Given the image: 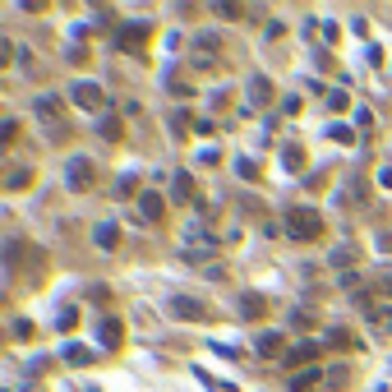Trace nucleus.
Here are the masks:
<instances>
[{
    "label": "nucleus",
    "mask_w": 392,
    "mask_h": 392,
    "mask_svg": "<svg viewBox=\"0 0 392 392\" xmlns=\"http://www.w3.org/2000/svg\"><path fill=\"white\" fill-rule=\"evenodd\" d=\"M287 236L296 245L300 240H318V236H323V217H318L314 208H291L287 212Z\"/></svg>",
    "instance_id": "nucleus-1"
},
{
    "label": "nucleus",
    "mask_w": 392,
    "mask_h": 392,
    "mask_svg": "<svg viewBox=\"0 0 392 392\" xmlns=\"http://www.w3.org/2000/svg\"><path fill=\"white\" fill-rule=\"evenodd\" d=\"M171 314L185 318V323H208L212 309L203 300H194V296H171Z\"/></svg>",
    "instance_id": "nucleus-2"
},
{
    "label": "nucleus",
    "mask_w": 392,
    "mask_h": 392,
    "mask_svg": "<svg viewBox=\"0 0 392 392\" xmlns=\"http://www.w3.org/2000/svg\"><path fill=\"white\" fill-rule=\"evenodd\" d=\"M37 116L46 121L51 138H65V106H61V97H37Z\"/></svg>",
    "instance_id": "nucleus-3"
},
{
    "label": "nucleus",
    "mask_w": 392,
    "mask_h": 392,
    "mask_svg": "<svg viewBox=\"0 0 392 392\" xmlns=\"http://www.w3.org/2000/svg\"><path fill=\"white\" fill-rule=\"evenodd\" d=\"M148 37H152V23H125V28L116 32V46H121V51H143Z\"/></svg>",
    "instance_id": "nucleus-4"
},
{
    "label": "nucleus",
    "mask_w": 392,
    "mask_h": 392,
    "mask_svg": "<svg viewBox=\"0 0 392 392\" xmlns=\"http://www.w3.org/2000/svg\"><path fill=\"white\" fill-rule=\"evenodd\" d=\"M65 180H70V189H92V162L88 157H70L65 162Z\"/></svg>",
    "instance_id": "nucleus-5"
},
{
    "label": "nucleus",
    "mask_w": 392,
    "mask_h": 392,
    "mask_svg": "<svg viewBox=\"0 0 392 392\" xmlns=\"http://www.w3.org/2000/svg\"><path fill=\"white\" fill-rule=\"evenodd\" d=\"M70 97H74V106H83V111H102V88H97V83H74Z\"/></svg>",
    "instance_id": "nucleus-6"
},
{
    "label": "nucleus",
    "mask_w": 392,
    "mask_h": 392,
    "mask_svg": "<svg viewBox=\"0 0 392 392\" xmlns=\"http://www.w3.org/2000/svg\"><path fill=\"white\" fill-rule=\"evenodd\" d=\"M162 212H166L162 194H152V189H143V194H138V217H143V222H162Z\"/></svg>",
    "instance_id": "nucleus-7"
},
{
    "label": "nucleus",
    "mask_w": 392,
    "mask_h": 392,
    "mask_svg": "<svg viewBox=\"0 0 392 392\" xmlns=\"http://www.w3.org/2000/svg\"><path fill=\"white\" fill-rule=\"evenodd\" d=\"M258 355H263V360H272V355H282V351H287V337H282V332H258Z\"/></svg>",
    "instance_id": "nucleus-8"
},
{
    "label": "nucleus",
    "mask_w": 392,
    "mask_h": 392,
    "mask_svg": "<svg viewBox=\"0 0 392 392\" xmlns=\"http://www.w3.org/2000/svg\"><path fill=\"white\" fill-rule=\"evenodd\" d=\"M92 240H97V249H116V240H121V231H116V222H97V231H92Z\"/></svg>",
    "instance_id": "nucleus-9"
},
{
    "label": "nucleus",
    "mask_w": 392,
    "mask_h": 392,
    "mask_svg": "<svg viewBox=\"0 0 392 392\" xmlns=\"http://www.w3.org/2000/svg\"><path fill=\"white\" fill-rule=\"evenodd\" d=\"M318 378H323L318 369H300V374L291 378V392H314V388H318Z\"/></svg>",
    "instance_id": "nucleus-10"
},
{
    "label": "nucleus",
    "mask_w": 392,
    "mask_h": 392,
    "mask_svg": "<svg viewBox=\"0 0 392 392\" xmlns=\"http://www.w3.org/2000/svg\"><path fill=\"white\" fill-rule=\"evenodd\" d=\"M61 355H65V364H92V351H88V347H79V342H70Z\"/></svg>",
    "instance_id": "nucleus-11"
},
{
    "label": "nucleus",
    "mask_w": 392,
    "mask_h": 392,
    "mask_svg": "<svg viewBox=\"0 0 392 392\" xmlns=\"http://www.w3.org/2000/svg\"><path fill=\"white\" fill-rule=\"evenodd\" d=\"M314 355H318V347H314V342H300L296 351H287V360H291V364H309Z\"/></svg>",
    "instance_id": "nucleus-12"
},
{
    "label": "nucleus",
    "mask_w": 392,
    "mask_h": 392,
    "mask_svg": "<svg viewBox=\"0 0 392 392\" xmlns=\"http://www.w3.org/2000/svg\"><path fill=\"white\" fill-rule=\"evenodd\" d=\"M102 342L106 347H121V323L116 318H102Z\"/></svg>",
    "instance_id": "nucleus-13"
},
{
    "label": "nucleus",
    "mask_w": 392,
    "mask_h": 392,
    "mask_svg": "<svg viewBox=\"0 0 392 392\" xmlns=\"http://www.w3.org/2000/svg\"><path fill=\"white\" fill-rule=\"evenodd\" d=\"M240 314L245 318H263V300H258V296H240Z\"/></svg>",
    "instance_id": "nucleus-14"
},
{
    "label": "nucleus",
    "mask_w": 392,
    "mask_h": 392,
    "mask_svg": "<svg viewBox=\"0 0 392 392\" xmlns=\"http://www.w3.org/2000/svg\"><path fill=\"white\" fill-rule=\"evenodd\" d=\"M28 180H32V176H28V166H14L5 185H10V189H28Z\"/></svg>",
    "instance_id": "nucleus-15"
},
{
    "label": "nucleus",
    "mask_w": 392,
    "mask_h": 392,
    "mask_svg": "<svg viewBox=\"0 0 392 392\" xmlns=\"http://www.w3.org/2000/svg\"><path fill=\"white\" fill-rule=\"evenodd\" d=\"M102 138H106V143L121 138V121H116V116H106V121H102Z\"/></svg>",
    "instance_id": "nucleus-16"
},
{
    "label": "nucleus",
    "mask_w": 392,
    "mask_h": 392,
    "mask_svg": "<svg viewBox=\"0 0 392 392\" xmlns=\"http://www.w3.org/2000/svg\"><path fill=\"white\" fill-rule=\"evenodd\" d=\"M249 92H254V102H268V97H272V83H268V79H254Z\"/></svg>",
    "instance_id": "nucleus-17"
},
{
    "label": "nucleus",
    "mask_w": 392,
    "mask_h": 392,
    "mask_svg": "<svg viewBox=\"0 0 392 392\" xmlns=\"http://www.w3.org/2000/svg\"><path fill=\"white\" fill-rule=\"evenodd\" d=\"M328 134L337 138V143H355V130H351V125H332Z\"/></svg>",
    "instance_id": "nucleus-18"
},
{
    "label": "nucleus",
    "mask_w": 392,
    "mask_h": 392,
    "mask_svg": "<svg viewBox=\"0 0 392 392\" xmlns=\"http://www.w3.org/2000/svg\"><path fill=\"white\" fill-rule=\"evenodd\" d=\"M19 138V121H5L0 125V143H5V148H10V143H14Z\"/></svg>",
    "instance_id": "nucleus-19"
},
{
    "label": "nucleus",
    "mask_w": 392,
    "mask_h": 392,
    "mask_svg": "<svg viewBox=\"0 0 392 392\" xmlns=\"http://www.w3.org/2000/svg\"><path fill=\"white\" fill-rule=\"evenodd\" d=\"M328 106H332V111H347V106H351V97H347L342 88H332V92H328Z\"/></svg>",
    "instance_id": "nucleus-20"
},
{
    "label": "nucleus",
    "mask_w": 392,
    "mask_h": 392,
    "mask_svg": "<svg viewBox=\"0 0 392 392\" xmlns=\"http://www.w3.org/2000/svg\"><path fill=\"white\" fill-rule=\"evenodd\" d=\"M282 162H287V166H291V171H296V166H300V162H305V152H300V148H296V143H291V148H282Z\"/></svg>",
    "instance_id": "nucleus-21"
},
{
    "label": "nucleus",
    "mask_w": 392,
    "mask_h": 392,
    "mask_svg": "<svg viewBox=\"0 0 392 392\" xmlns=\"http://www.w3.org/2000/svg\"><path fill=\"white\" fill-rule=\"evenodd\" d=\"M171 130L185 134V130H189V111H171Z\"/></svg>",
    "instance_id": "nucleus-22"
},
{
    "label": "nucleus",
    "mask_w": 392,
    "mask_h": 392,
    "mask_svg": "<svg viewBox=\"0 0 392 392\" xmlns=\"http://www.w3.org/2000/svg\"><path fill=\"white\" fill-rule=\"evenodd\" d=\"M332 263H337V268H351V263H355V249H351V245H347V249H337Z\"/></svg>",
    "instance_id": "nucleus-23"
},
{
    "label": "nucleus",
    "mask_w": 392,
    "mask_h": 392,
    "mask_svg": "<svg viewBox=\"0 0 392 392\" xmlns=\"http://www.w3.org/2000/svg\"><path fill=\"white\" fill-rule=\"evenodd\" d=\"M176 194H180V198H189V194H194V180H189L185 171H180V176H176Z\"/></svg>",
    "instance_id": "nucleus-24"
},
{
    "label": "nucleus",
    "mask_w": 392,
    "mask_h": 392,
    "mask_svg": "<svg viewBox=\"0 0 392 392\" xmlns=\"http://www.w3.org/2000/svg\"><path fill=\"white\" fill-rule=\"evenodd\" d=\"M74 309H61V318H56V328H61V332H70V328H74Z\"/></svg>",
    "instance_id": "nucleus-25"
},
{
    "label": "nucleus",
    "mask_w": 392,
    "mask_h": 392,
    "mask_svg": "<svg viewBox=\"0 0 392 392\" xmlns=\"http://www.w3.org/2000/svg\"><path fill=\"white\" fill-rule=\"evenodd\" d=\"M236 171H240L245 180H254V176H258V171H254V162H249V157H240V162H236Z\"/></svg>",
    "instance_id": "nucleus-26"
},
{
    "label": "nucleus",
    "mask_w": 392,
    "mask_h": 392,
    "mask_svg": "<svg viewBox=\"0 0 392 392\" xmlns=\"http://www.w3.org/2000/svg\"><path fill=\"white\" fill-rule=\"evenodd\" d=\"M14 337H19V342H28V337H32V323H28V318H19V323H14Z\"/></svg>",
    "instance_id": "nucleus-27"
},
{
    "label": "nucleus",
    "mask_w": 392,
    "mask_h": 392,
    "mask_svg": "<svg viewBox=\"0 0 392 392\" xmlns=\"http://www.w3.org/2000/svg\"><path fill=\"white\" fill-rule=\"evenodd\" d=\"M332 347H355V337H347V332H328Z\"/></svg>",
    "instance_id": "nucleus-28"
},
{
    "label": "nucleus",
    "mask_w": 392,
    "mask_h": 392,
    "mask_svg": "<svg viewBox=\"0 0 392 392\" xmlns=\"http://www.w3.org/2000/svg\"><path fill=\"white\" fill-rule=\"evenodd\" d=\"M378 185H383V189H392V166H383V176H378Z\"/></svg>",
    "instance_id": "nucleus-29"
},
{
    "label": "nucleus",
    "mask_w": 392,
    "mask_h": 392,
    "mask_svg": "<svg viewBox=\"0 0 392 392\" xmlns=\"http://www.w3.org/2000/svg\"><path fill=\"white\" fill-rule=\"evenodd\" d=\"M383 296H392V277H383Z\"/></svg>",
    "instance_id": "nucleus-30"
}]
</instances>
